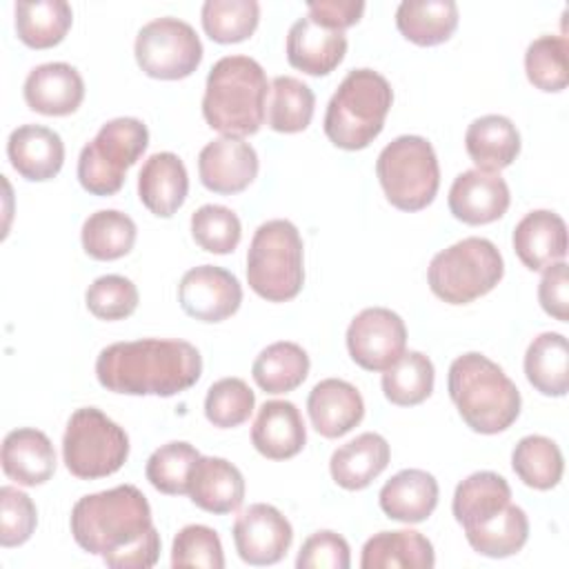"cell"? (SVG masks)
Segmentation results:
<instances>
[{"mask_svg":"<svg viewBox=\"0 0 569 569\" xmlns=\"http://www.w3.org/2000/svg\"><path fill=\"white\" fill-rule=\"evenodd\" d=\"M202 376L200 351L178 338H142L113 342L96 358L98 382L124 396H176Z\"/></svg>","mask_w":569,"mask_h":569,"instance_id":"obj_1","label":"cell"},{"mask_svg":"<svg viewBox=\"0 0 569 569\" xmlns=\"http://www.w3.org/2000/svg\"><path fill=\"white\" fill-rule=\"evenodd\" d=\"M69 525L78 547L93 556L133 547L153 529L149 500L136 485L82 496L71 509Z\"/></svg>","mask_w":569,"mask_h":569,"instance_id":"obj_2","label":"cell"},{"mask_svg":"<svg viewBox=\"0 0 569 569\" xmlns=\"http://www.w3.org/2000/svg\"><path fill=\"white\" fill-rule=\"evenodd\" d=\"M449 396L469 429L493 436L520 416V391L500 365L478 351L458 356L449 367Z\"/></svg>","mask_w":569,"mask_h":569,"instance_id":"obj_3","label":"cell"},{"mask_svg":"<svg viewBox=\"0 0 569 569\" xmlns=\"http://www.w3.org/2000/svg\"><path fill=\"white\" fill-rule=\"evenodd\" d=\"M267 91L269 82L258 60L224 56L207 76L202 116L222 136L258 133L267 118Z\"/></svg>","mask_w":569,"mask_h":569,"instance_id":"obj_4","label":"cell"},{"mask_svg":"<svg viewBox=\"0 0 569 569\" xmlns=\"http://www.w3.org/2000/svg\"><path fill=\"white\" fill-rule=\"evenodd\" d=\"M391 102L393 91L382 73L367 67L349 71L327 104V138L347 151L369 147L380 136Z\"/></svg>","mask_w":569,"mask_h":569,"instance_id":"obj_5","label":"cell"},{"mask_svg":"<svg viewBox=\"0 0 569 569\" xmlns=\"http://www.w3.org/2000/svg\"><path fill=\"white\" fill-rule=\"evenodd\" d=\"M247 282L269 302H287L300 293L305 251L293 222L276 218L256 229L247 251Z\"/></svg>","mask_w":569,"mask_h":569,"instance_id":"obj_6","label":"cell"},{"mask_svg":"<svg viewBox=\"0 0 569 569\" xmlns=\"http://www.w3.org/2000/svg\"><path fill=\"white\" fill-rule=\"evenodd\" d=\"M505 273L498 247L487 238H462L438 251L427 269L433 296L449 305H469L489 293Z\"/></svg>","mask_w":569,"mask_h":569,"instance_id":"obj_7","label":"cell"},{"mask_svg":"<svg viewBox=\"0 0 569 569\" xmlns=\"http://www.w3.org/2000/svg\"><path fill=\"white\" fill-rule=\"evenodd\" d=\"M376 176L387 200L400 211H420L433 202L440 167L431 142L422 136H398L376 160Z\"/></svg>","mask_w":569,"mask_h":569,"instance_id":"obj_8","label":"cell"},{"mask_svg":"<svg viewBox=\"0 0 569 569\" xmlns=\"http://www.w3.org/2000/svg\"><path fill=\"white\" fill-rule=\"evenodd\" d=\"M149 144V129L138 118H113L100 127L78 156V180L93 196L120 191L127 169L138 162Z\"/></svg>","mask_w":569,"mask_h":569,"instance_id":"obj_9","label":"cell"},{"mask_svg":"<svg viewBox=\"0 0 569 569\" xmlns=\"http://www.w3.org/2000/svg\"><path fill=\"white\" fill-rule=\"evenodd\" d=\"M129 458V436L96 407H80L67 420L62 460L71 476L98 480L116 473Z\"/></svg>","mask_w":569,"mask_h":569,"instance_id":"obj_10","label":"cell"},{"mask_svg":"<svg viewBox=\"0 0 569 569\" xmlns=\"http://www.w3.org/2000/svg\"><path fill=\"white\" fill-rule=\"evenodd\" d=\"M138 67L158 80L191 76L202 60V42L196 29L180 18H156L147 22L133 44Z\"/></svg>","mask_w":569,"mask_h":569,"instance_id":"obj_11","label":"cell"},{"mask_svg":"<svg viewBox=\"0 0 569 569\" xmlns=\"http://www.w3.org/2000/svg\"><path fill=\"white\" fill-rule=\"evenodd\" d=\"M405 320L387 307H367L347 327L349 356L367 371L389 369L405 353Z\"/></svg>","mask_w":569,"mask_h":569,"instance_id":"obj_12","label":"cell"},{"mask_svg":"<svg viewBox=\"0 0 569 569\" xmlns=\"http://www.w3.org/2000/svg\"><path fill=\"white\" fill-rule=\"evenodd\" d=\"M293 540L291 522L280 509L256 502L242 509L233 522V542L238 556L253 567L276 565L284 558Z\"/></svg>","mask_w":569,"mask_h":569,"instance_id":"obj_13","label":"cell"},{"mask_svg":"<svg viewBox=\"0 0 569 569\" xmlns=\"http://www.w3.org/2000/svg\"><path fill=\"white\" fill-rule=\"evenodd\" d=\"M178 302L187 316L200 322H222L240 309L242 287L231 271L200 264L180 278Z\"/></svg>","mask_w":569,"mask_h":569,"instance_id":"obj_14","label":"cell"},{"mask_svg":"<svg viewBox=\"0 0 569 569\" xmlns=\"http://www.w3.org/2000/svg\"><path fill=\"white\" fill-rule=\"evenodd\" d=\"M198 176L213 193H240L258 176V153L238 136H220L202 147L198 156Z\"/></svg>","mask_w":569,"mask_h":569,"instance_id":"obj_15","label":"cell"},{"mask_svg":"<svg viewBox=\"0 0 569 569\" xmlns=\"http://www.w3.org/2000/svg\"><path fill=\"white\" fill-rule=\"evenodd\" d=\"M509 202L505 178L482 169L462 171L449 189V211L465 224H489L507 213Z\"/></svg>","mask_w":569,"mask_h":569,"instance_id":"obj_16","label":"cell"},{"mask_svg":"<svg viewBox=\"0 0 569 569\" xmlns=\"http://www.w3.org/2000/svg\"><path fill=\"white\" fill-rule=\"evenodd\" d=\"M24 102L42 116H69L84 100V80L67 62H44L29 71L22 87Z\"/></svg>","mask_w":569,"mask_h":569,"instance_id":"obj_17","label":"cell"},{"mask_svg":"<svg viewBox=\"0 0 569 569\" xmlns=\"http://www.w3.org/2000/svg\"><path fill=\"white\" fill-rule=\"evenodd\" d=\"M307 413L320 436L340 438L362 422L365 400L351 382L325 378L309 391Z\"/></svg>","mask_w":569,"mask_h":569,"instance_id":"obj_18","label":"cell"},{"mask_svg":"<svg viewBox=\"0 0 569 569\" xmlns=\"http://www.w3.org/2000/svg\"><path fill=\"white\" fill-rule=\"evenodd\" d=\"M511 242L527 269L545 271L567 256V224L556 211L536 209L516 224Z\"/></svg>","mask_w":569,"mask_h":569,"instance_id":"obj_19","label":"cell"},{"mask_svg":"<svg viewBox=\"0 0 569 569\" xmlns=\"http://www.w3.org/2000/svg\"><path fill=\"white\" fill-rule=\"evenodd\" d=\"M347 53V36L320 27L309 16L298 18L287 33V60L309 76L331 73Z\"/></svg>","mask_w":569,"mask_h":569,"instance_id":"obj_20","label":"cell"},{"mask_svg":"<svg viewBox=\"0 0 569 569\" xmlns=\"http://www.w3.org/2000/svg\"><path fill=\"white\" fill-rule=\"evenodd\" d=\"M11 167L31 182H44L60 173L64 162L62 138L42 124H20L7 140Z\"/></svg>","mask_w":569,"mask_h":569,"instance_id":"obj_21","label":"cell"},{"mask_svg":"<svg viewBox=\"0 0 569 569\" xmlns=\"http://www.w3.org/2000/svg\"><path fill=\"white\" fill-rule=\"evenodd\" d=\"M307 429L298 407L289 400H267L253 420L251 445L269 460H287L302 451Z\"/></svg>","mask_w":569,"mask_h":569,"instance_id":"obj_22","label":"cell"},{"mask_svg":"<svg viewBox=\"0 0 569 569\" xmlns=\"http://www.w3.org/2000/svg\"><path fill=\"white\" fill-rule=\"evenodd\" d=\"M189 193L184 162L171 151L149 156L138 173V198L158 218H171Z\"/></svg>","mask_w":569,"mask_h":569,"instance_id":"obj_23","label":"cell"},{"mask_svg":"<svg viewBox=\"0 0 569 569\" xmlns=\"http://www.w3.org/2000/svg\"><path fill=\"white\" fill-rule=\"evenodd\" d=\"M2 471L22 487L44 485L56 471V451L49 436L40 429H13L2 440Z\"/></svg>","mask_w":569,"mask_h":569,"instance_id":"obj_24","label":"cell"},{"mask_svg":"<svg viewBox=\"0 0 569 569\" xmlns=\"http://www.w3.org/2000/svg\"><path fill=\"white\" fill-rule=\"evenodd\" d=\"M389 458V442L376 431H365L331 453L329 471L338 487L360 491L387 469Z\"/></svg>","mask_w":569,"mask_h":569,"instance_id":"obj_25","label":"cell"},{"mask_svg":"<svg viewBox=\"0 0 569 569\" xmlns=\"http://www.w3.org/2000/svg\"><path fill=\"white\" fill-rule=\"evenodd\" d=\"M189 498L202 511L231 513L244 500V478L229 460L200 456L189 480Z\"/></svg>","mask_w":569,"mask_h":569,"instance_id":"obj_26","label":"cell"},{"mask_svg":"<svg viewBox=\"0 0 569 569\" xmlns=\"http://www.w3.org/2000/svg\"><path fill=\"white\" fill-rule=\"evenodd\" d=\"M438 480L422 469H402L380 489V509L387 518L416 525L427 520L438 505Z\"/></svg>","mask_w":569,"mask_h":569,"instance_id":"obj_27","label":"cell"},{"mask_svg":"<svg viewBox=\"0 0 569 569\" xmlns=\"http://www.w3.org/2000/svg\"><path fill=\"white\" fill-rule=\"evenodd\" d=\"M465 149L476 169L498 173L518 158L520 133L507 116H480L467 127Z\"/></svg>","mask_w":569,"mask_h":569,"instance_id":"obj_28","label":"cell"},{"mask_svg":"<svg viewBox=\"0 0 569 569\" xmlns=\"http://www.w3.org/2000/svg\"><path fill=\"white\" fill-rule=\"evenodd\" d=\"M433 565V545L413 529L380 531L365 542L360 556L362 569H431Z\"/></svg>","mask_w":569,"mask_h":569,"instance_id":"obj_29","label":"cell"},{"mask_svg":"<svg viewBox=\"0 0 569 569\" xmlns=\"http://www.w3.org/2000/svg\"><path fill=\"white\" fill-rule=\"evenodd\" d=\"M396 27L420 47L447 42L458 27V4L453 0H405L396 9Z\"/></svg>","mask_w":569,"mask_h":569,"instance_id":"obj_30","label":"cell"},{"mask_svg":"<svg viewBox=\"0 0 569 569\" xmlns=\"http://www.w3.org/2000/svg\"><path fill=\"white\" fill-rule=\"evenodd\" d=\"M525 376L542 396L560 398L569 391V345L562 333L536 336L525 353Z\"/></svg>","mask_w":569,"mask_h":569,"instance_id":"obj_31","label":"cell"},{"mask_svg":"<svg viewBox=\"0 0 569 569\" xmlns=\"http://www.w3.org/2000/svg\"><path fill=\"white\" fill-rule=\"evenodd\" d=\"M471 549L487 558H507L518 553L529 538V518L522 507L505 505L500 511L465 529Z\"/></svg>","mask_w":569,"mask_h":569,"instance_id":"obj_32","label":"cell"},{"mask_svg":"<svg viewBox=\"0 0 569 569\" xmlns=\"http://www.w3.org/2000/svg\"><path fill=\"white\" fill-rule=\"evenodd\" d=\"M511 502L509 482L493 471H476L467 476L453 491L451 511L456 522L467 529Z\"/></svg>","mask_w":569,"mask_h":569,"instance_id":"obj_33","label":"cell"},{"mask_svg":"<svg viewBox=\"0 0 569 569\" xmlns=\"http://www.w3.org/2000/svg\"><path fill=\"white\" fill-rule=\"evenodd\" d=\"M16 33L31 49H49L64 40L73 22L71 4L64 0L16 2Z\"/></svg>","mask_w":569,"mask_h":569,"instance_id":"obj_34","label":"cell"},{"mask_svg":"<svg viewBox=\"0 0 569 569\" xmlns=\"http://www.w3.org/2000/svg\"><path fill=\"white\" fill-rule=\"evenodd\" d=\"M251 376L256 385L267 393H289L298 389L309 376V356L296 342H273L258 353L251 367Z\"/></svg>","mask_w":569,"mask_h":569,"instance_id":"obj_35","label":"cell"},{"mask_svg":"<svg viewBox=\"0 0 569 569\" xmlns=\"http://www.w3.org/2000/svg\"><path fill=\"white\" fill-rule=\"evenodd\" d=\"M136 222L118 209H100L91 213L80 229L82 249L93 260H118L136 244Z\"/></svg>","mask_w":569,"mask_h":569,"instance_id":"obj_36","label":"cell"},{"mask_svg":"<svg viewBox=\"0 0 569 569\" xmlns=\"http://www.w3.org/2000/svg\"><path fill=\"white\" fill-rule=\"evenodd\" d=\"M511 467L516 476L531 489H553L565 471L560 447L547 436H525L511 451Z\"/></svg>","mask_w":569,"mask_h":569,"instance_id":"obj_37","label":"cell"},{"mask_svg":"<svg viewBox=\"0 0 569 569\" xmlns=\"http://www.w3.org/2000/svg\"><path fill=\"white\" fill-rule=\"evenodd\" d=\"M269 91L271 100L267 107V124L278 133L305 131L316 107L311 87L293 76H278L269 84Z\"/></svg>","mask_w":569,"mask_h":569,"instance_id":"obj_38","label":"cell"},{"mask_svg":"<svg viewBox=\"0 0 569 569\" xmlns=\"http://www.w3.org/2000/svg\"><path fill=\"white\" fill-rule=\"evenodd\" d=\"M433 362L420 351H405L382 373V393L391 405L413 407L425 402L433 391Z\"/></svg>","mask_w":569,"mask_h":569,"instance_id":"obj_39","label":"cell"},{"mask_svg":"<svg viewBox=\"0 0 569 569\" xmlns=\"http://www.w3.org/2000/svg\"><path fill=\"white\" fill-rule=\"evenodd\" d=\"M198 460L200 451L193 445L184 440H173L158 447L149 456L144 473L151 487L158 489L160 493L182 496L189 493V480Z\"/></svg>","mask_w":569,"mask_h":569,"instance_id":"obj_40","label":"cell"},{"mask_svg":"<svg viewBox=\"0 0 569 569\" xmlns=\"http://www.w3.org/2000/svg\"><path fill=\"white\" fill-rule=\"evenodd\" d=\"M204 33L220 44L247 40L260 20L256 0H207L200 11Z\"/></svg>","mask_w":569,"mask_h":569,"instance_id":"obj_41","label":"cell"},{"mask_svg":"<svg viewBox=\"0 0 569 569\" xmlns=\"http://www.w3.org/2000/svg\"><path fill=\"white\" fill-rule=\"evenodd\" d=\"M567 38L540 36L525 51V71L529 82L540 91H562L569 82Z\"/></svg>","mask_w":569,"mask_h":569,"instance_id":"obj_42","label":"cell"},{"mask_svg":"<svg viewBox=\"0 0 569 569\" xmlns=\"http://www.w3.org/2000/svg\"><path fill=\"white\" fill-rule=\"evenodd\" d=\"M191 236L196 244L209 253H231L240 238V218L224 204H202L191 213Z\"/></svg>","mask_w":569,"mask_h":569,"instance_id":"obj_43","label":"cell"},{"mask_svg":"<svg viewBox=\"0 0 569 569\" xmlns=\"http://www.w3.org/2000/svg\"><path fill=\"white\" fill-rule=\"evenodd\" d=\"M256 396L242 378H220L207 389L204 416L218 429H233L249 420Z\"/></svg>","mask_w":569,"mask_h":569,"instance_id":"obj_44","label":"cell"},{"mask_svg":"<svg viewBox=\"0 0 569 569\" xmlns=\"http://www.w3.org/2000/svg\"><path fill=\"white\" fill-rule=\"evenodd\" d=\"M138 300L140 296L136 284L129 278L118 273H107L96 278L84 293L87 309L96 318L107 322L129 318L138 309Z\"/></svg>","mask_w":569,"mask_h":569,"instance_id":"obj_45","label":"cell"},{"mask_svg":"<svg viewBox=\"0 0 569 569\" xmlns=\"http://www.w3.org/2000/svg\"><path fill=\"white\" fill-rule=\"evenodd\" d=\"M171 565L178 567H202V569H222L224 553L222 542L216 529L207 525H187L182 527L171 545Z\"/></svg>","mask_w":569,"mask_h":569,"instance_id":"obj_46","label":"cell"},{"mask_svg":"<svg viewBox=\"0 0 569 569\" xmlns=\"http://www.w3.org/2000/svg\"><path fill=\"white\" fill-rule=\"evenodd\" d=\"M38 525V509L33 500L18 487L4 485L0 489V545L4 549L24 545Z\"/></svg>","mask_w":569,"mask_h":569,"instance_id":"obj_47","label":"cell"},{"mask_svg":"<svg viewBox=\"0 0 569 569\" xmlns=\"http://www.w3.org/2000/svg\"><path fill=\"white\" fill-rule=\"evenodd\" d=\"M349 542L329 529L311 533L296 558L298 569H349Z\"/></svg>","mask_w":569,"mask_h":569,"instance_id":"obj_48","label":"cell"},{"mask_svg":"<svg viewBox=\"0 0 569 569\" xmlns=\"http://www.w3.org/2000/svg\"><path fill=\"white\" fill-rule=\"evenodd\" d=\"M538 300H540V307L551 318L567 322V318H569V278H567L565 260L545 269L540 284H538Z\"/></svg>","mask_w":569,"mask_h":569,"instance_id":"obj_49","label":"cell"},{"mask_svg":"<svg viewBox=\"0 0 569 569\" xmlns=\"http://www.w3.org/2000/svg\"><path fill=\"white\" fill-rule=\"evenodd\" d=\"M307 16L318 22L320 27L345 31L347 27L356 24L365 13L362 0H313L307 2Z\"/></svg>","mask_w":569,"mask_h":569,"instance_id":"obj_50","label":"cell"},{"mask_svg":"<svg viewBox=\"0 0 569 569\" xmlns=\"http://www.w3.org/2000/svg\"><path fill=\"white\" fill-rule=\"evenodd\" d=\"M160 556V533L153 527L147 538H142L138 545L127 547L118 553L102 556L104 565L111 569H149L158 562Z\"/></svg>","mask_w":569,"mask_h":569,"instance_id":"obj_51","label":"cell"}]
</instances>
